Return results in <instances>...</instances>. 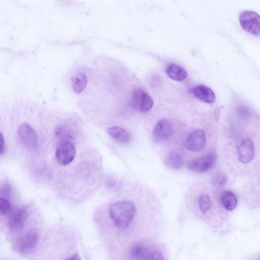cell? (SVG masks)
I'll list each match as a JSON object with an SVG mask.
<instances>
[{"mask_svg":"<svg viewBox=\"0 0 260 260\" xmlns=\"http://www.w3.org/2000/svg\"><path fill=\"white\" fill-rule=\"evenodd\" d=\"M136 212L134 204L127 201L114 203L109 209V214L114 224L120 229H124L128 226Z\"/></svg>","mask_w":260,"mask_h":260,"instance_id":"obj_1","label":"cell"},{"mask_svg":"<svg viewBox=\"0 0 260 260\" xmlns=\"http://www.w3.org/2000/svg\"><path fill=\"white\" fill-rule=\"evenodd\" d=\"M132 107L141 113H146L151 110L153 105L152 97L142 89L134 90L130 100Z\"/></svg>","mask_w":260,"mask_h":260,"instance_id":"obj_2","label":"cell"},{"mask_svg":"<svg viewBox=\"0 0 260 260\" xmlns=\"http://www.w3.org/2000/svg\"><path fill=\"white\" fill-rule=\"evenodd\" d=\"M239 22L241 27L248 33L258 36L260 33V17L258 13L250 10L241 13Z\"/></svg>","mask_w":260,"mask_h":260,"instance_id":"obj_3","label":"cell"},{"mask_svg":"<svg viewBox=\"0 0 260 260\" xmlns=\"http://www.w3.org/2000/svg\"><path fill=\"white\" fill-rule=\"evenodd\" d=\"M39 240L37 232L30 230L23 235H21L16 241L15 248L20 253H28L35 248Z\"/></svg>","mask_w":260,"mask_h":260,"instance_id":"obj_4","label":"cell"},{"mask_svg":"<svg viewBox=\"0 0 260 260\" xmlns=\"http://www.w3.org/2000/svg\"><path fill=\"white\" fill-rule=\"evenodd\" d=\"M76 153L75 147L71 142H60L55 151L58 162L63 166L70 164L75 158Z\"/></svg>","mask_w":260,"mask_h":260,"instance_id":"obj_5","label":"cell"},{"mask_svg":"<svg viewBox=\"0 0 260 260\" xmlns=\"http://www.w3.org/2000/svg\"><path fill=\"white\" fill-rule=\"evenodd\" d=\"M216 159L215 154L210 152L190 161L187 167L189 170L197 172H206L214 166Z\"/></svg>","mask_w":260,"mask_h":260,"instance_id":"obj_6","label":"cell"},{"mask_svg":"<svg viewBox=\"0 0 260 260\" xmlns=\"http://www.w3.org/2000/svg\"><path fill=\"white\" fill-rule=\"evenodd\" d=\"M18 134L20 141L26 147L34 149L37 147V134L32 127L28 123H22L19 125Z\"/></svg>","mask_w":260,"mask_h":260,"instance_id":"obj_7","label":"cell"},{"mask_svg":"<svg viewBox=\"0 0 260 260\" xmlns=\"http://www.w3.org/2000/svg\"><path fill=\"white\" fill-rule=\"evenodd\" d=\"M206 142L204 132L201 129H196L188 136L185 146L186 148L192 152H199L203 149Z\"/></svg>","mask_w":260,"mask_h":260,"instance_id":"obj_8","label":"cell"},{"mask_svg":"<svg viewBox=\"0 0 260 260\" xmlns=\"http://www.w3.org/2000/svg\"><path fill=\"white\" fill-rule=\"evenodd\" d=\"M173 127L168 119L163 118L157 121L152 132L155 140L161 141L167 140L173 134Z\"/></svg>","mask_w":260,"mask_h":260,"instance_id":"obj_9","label":"cell"},{"mask_svg":"<svg viewBox=\"0 0 260 260\" xmlns=\"http://www.w3.org/2000/svg\"><path fill=\"white\" fill-rule=\"evenodd\" d=\"M238 158L242 164H248L251 161L254 156V145L249 139H245L242 141L238 147Z\"/></svg>","mask_w":260,"mask_h":260,"instance_id":"obj_10","label":"cell"},{"mask_svg":"<svg viewBox=\"0 0 260 260\" xmlns=\"http://www.w3.org/2000/svg\"><path fill=\"white\" fill-rule=\"evenodd\" d=\"M27 213L23 209H17L13 210L9 218V226L13 232L21 231L26 219Z\"/></svg>","mask_w":260,"mask_h":260,"instance_id":"obj_11","label":"cell"},{"mask_svg":"<svg viewBox=\"0 0 260 260\" xmlns=\"http://www.w3.org/2000/svg\"><path fill=\"white\" fill-rule=\"evenodd\" d=\"M191 92L196 98L206 103H212L215 100V95L213 90L203 85L192 87Z\"/></svg>","mask_w":260,"mask_h":260,"instance_id":"obj_12","label":"cell"},{"mask_svg":"<svg viewBox=\"0 0 260 260\" xmlns=\"http://www.w3.org/2000/svg\"><path fill=\"white\" fill-rule=\"evenodd\" d=\"M166 73L169 78L177 81H183L188 76L184 68L175 63H170L167 66Z\"/></svg>","mask_w":260,"mask_h":260,"instance_id":"obj_13","label":"cell"},{"mask_svg":"<svg viewBox=\"0 0 260 260\" xmlns=\"http://www.w3.org/2000/svg\"><path fill=\"white\" fill-rule=\"evenodd\" d=\"M149 253L146 246L143 243L134 244L129 249L128 256L129 260H145Z\"/></svg>","mask_w":260,"mask_h":260,"instance_id":"obj_14","label":"cell"},{"mask_svg":"<svg viewBox=\"0 0 260 260\" xmlns=\"http://www.w3.org/2000/svg\"><path fill=\"white\" fill-rule=\"evenodd\" d=\"M108 133L111 137L121 143H127L131 140L129 134L122 127H111L108 129Z\"/></svg>","mask_w":260,"mask_h":260,"instance_id":"obj_15","label":"cell"},{"mask_svg":"<svg viewBox=\"0 0 260 260\" xmlns=\"http://www.w3.org/2000/svg\"><path fill=\"white\" fill-rule=\"evenodd\" d=\"M220 201L225 209L229 211L234 210L237 204L236 196L233 192L228 190L222 192L220 197Z\"/></svg>","mask_w":260,"mask_h":260,"instance_id":"obj_16","label":"cell"},{"mask_svg":"<svg viewBox=\"0 0 260 260\" xmlns=\"http://www.w3.org/2000/svg\"><path fill=\"white\" fill-rule=\"evenodd\" d=\"M87 84V77L83 73H79L72 78V85L76 93L82 92Z\"/></svg>","mask_w":260,"mask_h":260,"instance_id":"obj_17","label":"cell"},{"mask_svg":"<svg viewBox=\"0 0 260 260\" xmlns=\"http://www.w3.org/2000/svg\"><path fill=\"white\" fill-rule=\"evenodd\" d=\"M166 163L167 166L173 169H179L183 166L181 155L176 151L170 152L167 156Z\"/></svg>","mask_w":260,"mask_h":260,"instance_id":"obj_18","label":"cell"},{"mask_svg":"<svg viewBox=\"0 0 260 260\" xmlns=\"http://www.w3.org/2000/svg\"><path fill=\"white\" fill-rule=\"evenodd\" d=\"M198 202L200 210L203 214H206L212 207L209 197L207 195H201L199 197Z\"/></svg>","mask_w":260,"mask_h":260,"instance_id":"obj_19","label":"cell"},{"mask_svg":"<svg viewBox=\"0 0 260 260\" xmlns=\"http://www.w3.org/2000/svg\"><path fill=\"white\" fill-rule=\"evenodd\" d=\"M56 137L60 140V142H70L72 136L69 131L62 127H58L55 132Z\"/></svg>","mask_w":260,"mask_h":260,"instance_id":"obj_20","label":"cell"},{"mask_svg":"<svg viewBox=\"0 0 260 260\" xmlns=\"http://www.w3.org/2000/svg\"><path fill=\"white\" fill-rule=\"evenodd\" d=\"M228 182V176L223 172H219L215 174L212 179V183L216 186L224 185Z\"/></svg>","mask_w":260,"mask_h":260,"instance_id":"obj_21","label":"cell"},{"mask_svg":"<svg viewBox=\"0 0 260 260\" xmlns=\"http://www.w3.org/2000/svg\"><path fill=\"white\" fill-rule=\"evenodd\" d=\"M11 210V206L9 202L5 199L0 197V213L5 214Z\"/></svg>","mask_w":260,"mask_h":260,"instance_id":"obj_22","label":"cell"},{"mask_svg":"<svg viewBox=\"0 0 260 260\" xmlns=\"http://www.w3.org/2000/svg\"><path fill=\"white\" fill-rule=\"evenodd\" d=\"M145 260H164L163 255L158 251L149 252Z\"/></svg>","mask_w":260,"mask_h":260,"instance_id":"obj_23","label":"cell"},{"mask_svg":"<svg viewBox=\"0 0 260 260\" xmlns=\"http://www.w3.org/2000/svg\"><path fill=\"white\" fill-rule=\"evenodd\" d=\"M4 140L3 135L0 133V155L2 154L4 151Z\"/></svg>","mask_w":260,"mask_h":260,"instance_id":"obj_24","label":"cell"},{"mask_svg":"<svg viewBox=\"0 0 260 260\" xmlns=\"http://www.w3.org/2000/svg\"><path fill=\"white\" fill-rule=\"evenodd\" d=\"M68 260H81V258L78 254H76Z\"/></svg>","mask_w":260,"mask_h":260,"instance_id":"obj_25","label":"cell"}]
</instances>
